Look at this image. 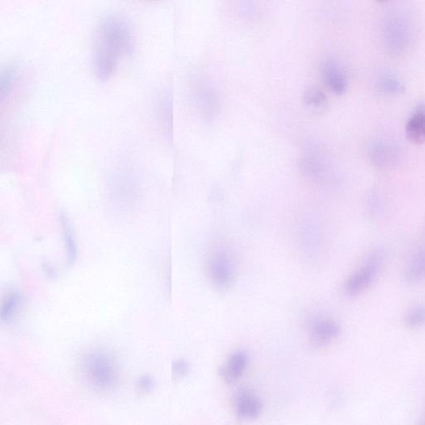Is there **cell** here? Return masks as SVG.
Returning <instances> with one entry per match:
<instances>
[{
	"label": "cell",
	"instance_id": "30bf717a",
	"mask_svg": "<svg viewBox=\"0 0 425 425\" xmlns=\"http://www.w3.org/2000/svg\"><path fill=\"white\" fill-rule=\"evenodd\" d=\"M405 278L410 283H418L425 280V248L412 258L407 266Z\"/></svg>",
	"mask_w": 425,
	"mask_h": 425
},
{
	"label": "cell",
	"instance_id": "4fadbf2b",
	"mask_svg": "<svg viewBox=\"0 0 425 425\" xmlns=\"http://www.w3.org/2000/svg\"><path fill=\"white\" fill-rule=\"evenodd\" d=\"M305 102L312 109L322 111L327 106L326 96L318 89H309L305 93Z\"/></svg>",
	"mask_w": 425,
	"mask_h": 425
},
{
	"label": "cell",
	"instance_id": "8fae6325",
	"mask_svg": "<svg viewBox=\"0 0 425 425\" xmlns=\"http://www.w3.org/2000/svg\"><path fill=\"white\" fill-rule=\"evenodd\" d=\"M17 73V66L15 65H7L2 69L0 73V95L2 101L10 94Z\"/></svg>",
	"mask_w": 425,
	"mask_h": 425
},
{
	"label": "cell",
	"instance_id": "7c38bea8",
	"mask_svg": "<svg viewBox=\"0 0 425 425\" xmlns=\"http://www.w3.org/2000/svg\"><path fill=\"white\" fill-rule=\"evenodd\" d=\"M21 302H22V298L19 293H12L8 294L4 299L1 312H0L2 320H10L19 310Z\"/></svg>",
	"mask_w": 425,
	"mask_h": 425
},
{
	"label": "cell",
	"instance_id": "9c48e42d",
	"mask_svg": "<svg viewBox=\"0 0 425 425\" xmlns=\"http://www.w3.org/2000/svg\"><path fill=\"white\" fill-rule=\"evenodd\" d=\"M408 140L414 144L425 143V106H420L408 119L406 127Z\"/></svg>",
	"mask_w": 425,
	"mask_h": 425
},
{
	"label": "cell",
	"instance_id": "2e32d148",
	"mask_svg": "<svg viewBox=\"0 0 425 425\" xmlns=\"http://www.w3.org/2000/svg\"><path fill=\"white\" fill-rule=\"evenodd\" d=\"M62 224H64V240L66 248H68L69 262L70 264H73L77 257L76 243H75L72 229L65 218Z\"/></svg>",
	"mask_w": 425,
	"mask_h": 425
},
{
	"label": "cell",
	"instance_id": "3957f363",
	"mask_svg": "<svg viewBox=\"0 0 425 425\" xmlns=\"http://www.w3.org/2000/svg\"><path fill=\"white\" fill-rule=\"evenodd\" d=\"M87 377L96 386L107 389L114 386L116 370L111 358L104 352H93L87 356L84 363Z\"/></svg>",
	"mask_w": 425,
	"mask_h": 425
},
{
	"label": "cell",
	"instance_id": "52a82bcc",
	"mask_svg": "<svg viewBox=\"0 0 425 425\" xmlns=\"http://www.w3.org/2000/svg\"><path fill=\"white\" fill-rule=\"evenodd\" d=\"M325 81L332 91L343 94L347 91L348 79L343 66L334 60H328L324 65Z\"/></svg>",
	"mask_w": 425,
	"mask_h": 425
},
{
	"label": "cell",
	"instance_id": "5b68a950",
	"mask_svg": "<svg viewBox=\"0 0 425 425\" xmlns=\"http://www.w3.org/2000/svg\"><path fill=\"white\" fill-rule=\"evenodd\" d=\"M235 401L236 414L239 419L244 422H251L260 417L262 410V403L260 397L251 390L239 391Z\"/></svg>",
	"mask_w": 425,
	"mask_h": 425
},
{
	"label": "cell",
	"instance_id": "6da1fadb",
	"mask_svg": "<svg viewBox=\"0 0 425 425\" xmlns=\"http://www.w3.org/2000/svg\"><path fill=\"white\" fill-rule=\"evenodd\" d=\"M135 39L130 24L118 15H108L100 21L93 46V68L99 80L115 73L120 58L131 55Z\"/></svg>",
	"mask_w": 425,
	"mask_h": 425
},
{
	"label": "cell",
	"instance_id": "ba28073f",
	"mask_svg": "<svg viewBox=\"0 0 425 425\" xmlns=\"http://www.w3.org/2000/svg\"><path fill=\"white\" fill-rule=\"evenodd\" d=\"M248 356L244 352H237L229 356L219 370L221 377L227 384L235 383L244 374L247 368Z\"/></svg>",
	"mask_w": 425,
	"mask_h": 425
},
{
	"label": "cell",
	"instance_id": "7a4b0ae2",
	"mask_svg": "<svg viewBox=\"0 0 425 425\" xmlns=\"http://www.w3.org/2000/svg\"><path fill=\"white\" fill-rule=\"evenodd\" d=\"M384 258V253L381 250H376L370 253L361 268L345 282V293L350 297H356L368 289L380 273Z\"/></svg>",
	"mask_w": 425,
	"mask_h": 425
},
{
	"label": "cell",
	"instance_id": "e0dca14e",
	"mask_svg": "<svg viewBox=\"0 0 425 425\" xmlns=\"http://www.w3.org/2000/svg\"><path fill=\"white\" fill-rule=\"evenodd\" d=\"M189 365L186 361H179L174 365V372L179 377L185 376L188 372Z\"/></svg>",
	"mask_w": 425,
	"mask_h": 425
},
{
	"label": "cell",
	"instance_id": "9a60e30c",
	"mask_svg": "<svg viewBox=\"0 0 425 425\" xmlns=\"http://www.w3.org/2000/svg\"><path fill=\"white\" fill-rule=\"evenodd\" d=\"M380 89L387 94H398L405 91L401 81L393 76H386L380 82Z\"/></svg>",
	"mask_w": 425,
	"mask_h": 425
},
{
	"label": "cell",
	"instance_id": "277c9868",
	"mask_svg": "<svg viewBox=\"0 0 425 425\" xmlns=\"http://www.w3.org/2000/svg\"><path fill=\"white\" fill-rule=\"evenodd\" d=\"M208 271L212 282L220 289H227L235 281V261L225 250H219L212 254L208 262Z\"/></svg>",
	"mask_w": 425,
	"mask_h": 425
},
{
	"label": "cell",
	"instance_id": "5bb4252c",
	"mask_svg": "<svg viewBox=\"0 0 425 425\" xmlns=\"http://www.w3.org/2000/svg\"><path fill=\"white\" fill-rule=\"evenodd\" d=\"M405 323L408 327L418 328L425 326V306L419 305L411 309L406 316Z\"/></svg>",
	"mask_w": 425,
	"mask_h": 425
},
{
	"label": "cell",
	"instance_id": "8992f818",
	"mask_svg": "<svg viewBox=\"0 0 425 425\" xmlns=\"http://www.w3.org/2000/svg\"><path fill=\"white\" fill-rule=\"evenodd\" d=\"M338 323L331 319H319L312 324L310 330V341L316 348L327 347L340 335Z\"/></svg>",
	"mask_w": 425,
	"mask_h": 425
}]
</instances>
